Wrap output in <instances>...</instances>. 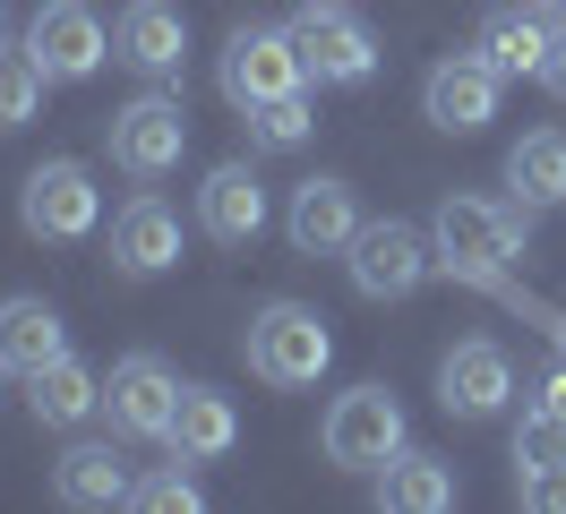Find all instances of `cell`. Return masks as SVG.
<instances>
[{
	"instance_id": "cell-1",
	"label": "cell",
	"mask_w": 566,
	"mask_h": 514,
	"mask_svg": "<svg viewBox=\"0 0 566 514\" xmlns=\"http://www.w3.org/2000/svg\"><path fill=\"white\" fill-rule=\"evenodd\" d=\"M524 223H532V206H497V198H472V189L438 198V214H429L438 274H455L472 292H497L515 274V258H524Z\"/></svg>"
},
{
	"instance_id": "cell-2",
	"label": "cell",
	"mask_w": 566,
	"mask_h": 514,
	"mask_svg": "<svg viewBox=\"0 0 566 514\" xmlns=\"http://www.w3.org/2000/svg\"><path fill=\"white\" fill-rule=\"evenodd\" d=\"M249 377L258 386H275V395H301V386H318L326 360H335V335H326V317L318 308H301V301H266L258 317H249Z\"/></svg>"
},
{
	"instance_id": "cell-3",
	"label": "cell",
	"mask_w": 566,
	"mask_h": 514,
	"mask_svg": "<svg viewBox=\"0 0 566 514\" xmlns=\"http://www.w3.org/2000/svg\"><path fill=\"white\" fill-rule=\"evenodd\" d=\"M318 445H326V463H344V472H387L403 454V403L387 386H353V395H335Z\"/></svg>"
},
{
	"instance_id": "cell-4",
	"label": "cell",
	"mask_w": 566,
	"mask_h": 514,
	"mask_svg": "<svg viewBox=\"0 0 566 514\" xmlns=\"http://www.w3.org/2000/svg\"><path fill=\"white\" fill-rule=\"evenodd\" d=\"M292 43H301V69H310L318 86H369V77H378V34L360 27L344 0H310V9L292 18Z\"/></svg>"
},
{
	"instance_id": "cell-5",
	"label": "cell",
	"mask_w": 566,
	"mask_h": 514,
	"mask_svg": "<svg viewBox=\"0 0 566 514\" xmlns=\"http://www.w3.org/2000/svg\"><path fill=\"white\" fill-rule=\"evenodd\" d=\"M18 223L35 240H86L104 223V189H95V171L70 164V155H52V164L27 171V189H18Z\"/></svg>"
},
{
	"instance_id": "cell-6",
	"label": "cell",
	"mask_w": 566,
	"mask_h": 514,
	"mask_svg": "<svg viewBox=\"0 0 566 514\" xmlns=\"http://www.w3.org/2000/svg\"><path fill=\"white\" fill-rule=\"evenodd\" d=\"M429 274H438V240L412 232V223H360L353 240V292L360 301H412Z\"/></svg>"
},
{
	"instance_id": "cell-7",
	"label": "cell",
	"mask_w": 566,
	"mask_h": 514,
	"mask_svg": "<svg viewBox=\"0 0 566 514\" xmlns=\"http://www.w3.org/2000/svg\"><path fill=\"white\" fill-rule=\"evenodd\" d=\"M104 137H112V164L129 180H164L189 155V112H180V95H138L104 120Z\"/></svg>"
},
{
	"instance_id": "cell-8",
	"label": "cell",
	"mask_w": 566,
	"mask_h": 514,
	"mask_svg": "<svg viewBox=\"0 0 566 514\" xmlns=\"http://www.w3.org/2000/svg\"><path fill=\"white\" fill-rule=\"evenodd\" d=\"M223 103H275L292 95V86H310V69H301V43H292V27H232V43H223Z\"/></svg>"
},
{
	"instance_id": "cell-9",
	"label": "cell",
	"mask_w": 566,
	"mask_h": 514,
	"mask_svg": "<svg viewBox=\"0 0 566 514\" xmlns=\"http://www.w3.org/2000/svg\"><path fill=\"white\" fill-rule=\"evenodd\" d=\"M172 411H180V377L164 369L155 352L112 360V377H104V420H112V438L164 445V438H172Z\"/></svg>"
},
{
	"instance_id": "cell-10",
	"label": "cell",
	"mask_w": 566,
	"mask_h": 514,
	"mask_svg": "<svg viewBox=\"0 0 566 514\" xmlns=\"http://www.w3.org/2000/svg\"><path fill=\"white\" fill-rule=\"evenodd\" d=\"M27 52L43 61L52 86H77V77H95V69H104L112 34H104V18H95L86 0H43L35 18H27Z\"/></svg>"
},
{
	"instance_id": "cell-11",
	"label": "cell",
	"mask_w": 566,
	"mask_h": 514,
	"mask_svg": "<svg viewBox=\"0 0 566 514\" xmlns=\"http://www.w3.org/2000/svg\"><path fill=\"white\" fill-rule=\"evenodd\" d=\"M497 86H506V77H497L481 52H455V61H438V69H429L421 112H429V120H438L447 137H481V129L497 120Z\"/></svg>"
},
{
	"instance_id": "cell-12",
	"label": "cell",
	"mask_w": 566,
	"mask_h": 514,
	"mask_svg": "<svg viewBox=\"0 0 566 514\" xmlns=\"http://www.w3.org/2000/svg\"><path fill=\"white\" fill-rule=\"evenodd\" d=\"M506 395H515V360L497 352V343H455L447 360H438V403L455 411V420H497L506 411Z\"/></svg>"
},
{
	"instance_id": "cell-13",
	"label": "cell",
	"mask_w": 566,
	"mask_h": 514,
	"mask_svg": "<svg viewBox=\"0 0 566 514\" xmlns=\"http://www.w3.org/2000/svg\"><path fill=\"white\" fill-rule=\"evenodd\" d=\"M283 232H292V249L301 258H335V249H353L360 240V198H353V180H301L292 189V214H283Z\"/></svg>"
},
{
	"instance_id": "cell-14",
	"label": "cell",
	"mask_w": 566,
	"mask_h": 514,
	"mask_svg": "<svg viewBox=\"0 0 566 514\" xmlns=\"http://www.w3.org/2000/svg\"><path fill=\"white\" fill-rule=\"evenodd\" d=\"M112 61H129L138 77H180V61H189L180 9H172V0H129L120 27H112Z\"/></svg>"
},
{
	"instance_id": "cell-15",
	"label": "cell",
	"mask_w": 566,
	"mask_h": 514,
	"mask_svg": "<svg viewBox=\"0 0 566 514\" xmlns=\"http://www.w3.org/2000/svg\"><path fill=\"white\" fill-rule=\"evenodd\" d=\"M198 232L223 240V249H249V240L266 232V180L249 164H214L207 189H198Z\"/></svg>"
},
{
	"instance_id": "cell-16",
	"label": "cell",
	"mask_w": 566,
	"mask_h": 514,
	"mask_svg": "<svg viewBox=\"0 0 566 514\" xmlns=\"http://www.w3.org/2000/svg\"><path fill=\"white\" fill-rule=\"evenodd\" d=\"M112 266H120V274L180 266V214L164 198H129L120 214H112Z\"/></svg>"
},
{
	"instance_id": "cell-17",
	"label": "cell",
	"mask_w": 566,
	"mask_h": 514,
	"mask_svg": "<svg viewBox=\"0 0 566 514\" xmlns=\"http://www.w3.org/2000/svg\"><path fill=\"white\" fill-rule=\"evenodd\" d=\"M549 43H558V27H549V9L541 0H524V9H497L490 27H481V61L497 69V77H541V61H549Z\"/></svg>"
},
{
	"instance_id": "cell-18",
	"label": "cell",
	"mask_w": 566,
	"mask_h": 514,
	"mask_svg": "<svg viewBox=\"0 0 566 514\" xmlns=\"http://www.w3.org/2000/svg\"><path fill=\"white\" fill-rule=\"evenodd\" d=\"M27 411H35L43 429H77V420H95V411H104V377L61 352V360H43V369L27 377Z\"/></svg>"
},
{
	"instance_id": "cell-19",
	"label": "cell",
	"mask_w": 566,
	"mask_h": 514,
	"mask_svg": "<svg viewBox=\"0 0 566 514\" xmlns=\"http://www.w3.org/2000/svg\"><path fill=\"white\" fill-rule=\"evenodd\" d=\"M70 352V326H61V308L35 301V292H18V301H0V360L18 377H35L43 360H61Z\"/></svg>"
},
{
	"instance_id": "cell-20",
	"label": "cell",
	"mask_w": 566,
	"mask_h": 514,
	"mask_svg": "<svg viewBox=\"0 0 566 514\" xmlns=\"http://www.w3.org/2000/svg\"><path fill=\"white\" fill-rule=\"evenodd\" d=\"M232 438H241V411L223 403L214 386H180V411H172V454L180 463H223L232 454Z\"/></svg>"
},
{
	"instance_id": "cell-21",
	"label": "cell",
	"mask_w": 566,
	"mask_h": 514,
	"mask_svg": "<svg viewBox=\"0 0 566 514\" xmlns=\"http://www.w3.org/2000/svg\"><path fill=\"white\" fill-rule=\"evenodd\" d=\"M506 189H515V206H532V214L566 206V129L515 137V146H506Z\"/></svg>"
},
{
	"instance_id": "cell-22",
	"label": "cell",
	"mask_w": 566,
	"mask_h": 514,
	"mask_svg": "<svg viewBox=\"0 0 566 514\" xmlns=\"http://www.w3.org/2000/svg\"><path fill=\"white\" fill-rule=\"evenodd\" d=\"M52 497L61 506H129V463L112 445H70L52 463Z\"/></svg>"
},
{
	"instance_id": "cell-23",
	"label": "cell",
	"mask_w": 566,
	"mask_h": 514,
	"mask_svg": "<svg viewBox=\"0 0 566 514\" xmlns=\"http://www.w3.org/2000/svg\"><path fill=\"white\" fill-rule=\"evenodd\" d=\"M378 506H395V514H447V506H455V472H447L438 454H421V445H403L387 472H378Z\"/></svg>"
},
{
	"instance_id": "cell-24",
	"label": "cell",
	"mask_w": 566,
	"mask_h": 514,
	"mask_svg": "<svg viewBox=\"0 0 566 514\" xmlns=\"http://www.w3.org/2000/svg\"><path fill=\"white\" fill-rule=\"evenodd\" d=\"M43 86H52V77H43L35 52H9V43H0V137L27 129V120L43 112Z\"/></svg>"
},
{
	"instance_id": "cell-25",
	"label": "cell",
	"mask_w": 566,
	"mask_h": 514,
	"mask_svg": "<svg viewBox=\"0 0 566 514\" xmlns=\"http://www.w3.org/2000/svg\"><path fill=\"white\" fill-rule=\"evenodd\" d=\"M310 129H318V112H310V95H301V86H292V95H275V103H249V137H258V146H275V155L310 146Z\"/></svg>"
},
{
	"instance_id": "cell-26",
	"label": "cell",
	"mask_w": 566,
	"mask_h": 514,
	"mask_svg": "<svg viewBox=\"0 0 566 514\" xmlns=\"http://www.w3.org/2000/svg\"><path fill=\"white\" fill-rule=\"evenodd\" d=\"M515 472H566V420L558 411H524V429H515Z\"/></svg>"
},
{
	"instance_id": "cell-27",
	"label": "cell",
	"mask_w": 566,
	"mask_h": 514,
	"mask_svg": "<svg viewBox=\"0 0 566 514\" xmlns=\"http://www.w3.org/2000/svg\"><path fill=\"white\" fill-rule=\"evenodd\" d=\"M129 506H146V514H198L207 497H198V480H189V472H146V480H129Z\"/></svg>"
},
{
	"instance_id": "cell-28",
	"label": "cell",
	"mask_w": 566,
	"mask_h": 514,
	"mask_svg": "<svg viewBox=\"0 0 566 514\" xmlns=\"http://www.w3.org/2000/svg\"><path fill=\"white\" fill-rule=\"evenodd\" d=\"M497 301H506V308H524L532 326H541V335H549V343H558V352H566V308H541V301H524V283H515V274L497 283Z\"/></svg>"
},
{
	"instance_id": "cell-29",
	"label": "cell",
	"mask_w": 566,
	"mask_h": 514,
	"mask_svg": "<svg viewBox=\"0 0 566 514\" xmlns=\"http://www.w3.org/2000/svg\"><path fill=\"white\" fill-rule=\"evenodd\" d=\"M515 489L532 514H566V472H515Z\"/></svg>"
},
{
	"instance_id": "cell-30",
	"label": "cell",
	"mask_w": 566,
	"mask_h": 514,
	"mask_svg": "<svg viewBox=\"0 0 566 514\" xmlns=\"http://www.w3.org/2000/svg\"><path fill=\"white\" fill-rule=\"evenodd\" d=\"M532 411H558V420H566V352L532 369Z\"/></svg>"
},
{
	"instance_id": "cell-31",
	"label": "cell",
	"mask_w": 566,
	"mask_h": 514,
	"mask_svg": "<svg viewBox=\"0 0 566 514\" xmlns=\"http://www.w3.org/2000/svg\"><path fill=\"white\" fill-rule=\"evenodd\" d=\"M541 86H549V95H566V27H558V43H549V61H541Z\"/></svg>"
},
{
	"instance_id": "cell-32",
	"label": "cell",
	"mask_w": 566,
	"mask_h": 514,
	"mask_svg": "<svg viewBox=\"0 0 566 514\" xmlns=\"http://www.w3.org/2000/svg\"><path fill=\"white\" fill-rule=\"evenodd\" d=\"M9 377H18V369H9V360H0V395H9Z\"/></svg>"
},
{
	"instance_id": "cell-33",
	"label": "cell",
	"mask_w": 566,
	"mask_h": 514,
	"mask_svg": "<svg viewBox=\"0 0 566 514\" xmlns=\"http://www.w3.org/2000/svg\"><path fill=\"white\" fill-rule=\"evenodd\" d=\"M541 9H558V18H566V0H541Z\"/></svg>"
},
{
	"instance_id": "cell-34",
	"label": "cell",
	"mask_w": 566,
	"mask_h": 514,
	"mask_svg": "<svg viewBox=\"0 0 566 514\" xmlns=\"http://www.w3.org/2000/svg\"><path fill=\"white\" fill-rule=\"evenodd\" d=\"M0 34H9V9H0Z\"/></svg>"
}]
</instances>
